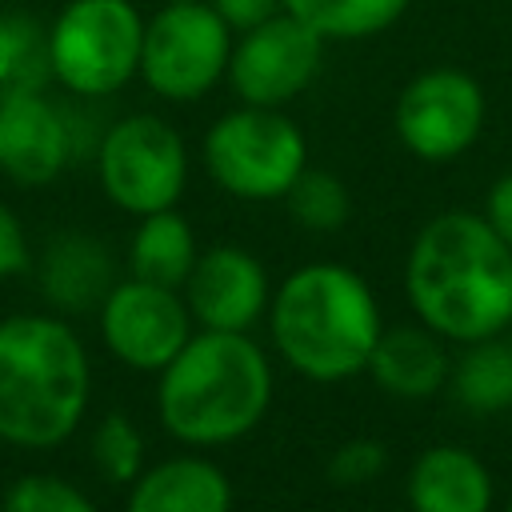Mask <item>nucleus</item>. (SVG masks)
<instances>
[{
  "instance_id": "1",
  "label": "nucleus",
  "mask_w": 512,
  "mask_h": 512,
  "mask_svg": "<svg viewBox=\"0 0 512 512\" xmlns=\"http://www.w3.org/2000/svg\"><path fill=\"white\" fill-rule=\"evenodd\" d=\"M404 292L420 324L472 344L512 324V248L480 212L432 216L408 252Z\"/></svg>"
},
{
  "instance_id": "2",
  "label": "nucleus",
  "mask_w": 512,
  "mask_h": 512,
  "mask_svg": "<svg viewBox=\"0 0 512 512\" xmlns=\"http://www.w3.org/2000/svg\"><path fill=\"white\" fill-rule=\"evenodd\" d=\"M272 400V368L248 332H192L160 368L156 412L168 436L216 448L248 436Z\"/></svg>"
},
{
  "instance_id": "3",
  "label": "nucleus",
  "mask_w": 512,
  "mask_h": 512,
  "mask_svg": "<svg viewBox=\"0 0 512 512\" xmlns=\"http://www.w3.org/2000/svg\"><path fill=\"white\" fill-rule=\"evenodd\" d=\"M92 396V364L68 320L20 312L0 320V440L12 448L64 444Z\"/></svg>"
},
{
  "instance_id": "4",
  "label": "nucleus",
  "mask_w": 512,
  "mask_h": 512,
  "mask_svg": "<svg viewBox=\"0 0 512 512\" xmlns=\"http://www.w3.org/2000/svg\"><path fill=\"white\" fill-rule=\"evenodd\" d=\"M268 328L276 352L316 384L364 372L384 332L368 280L344 264L296 268L272 292Z\"/></svg>"
},
{
  "instance_id": "5",
  "label": "nucleus",
  "mask_w": 512,
  "mask_h": 512,
  "mask_svg": "<svg viewBox=\"0 0 512 512\" xmlns=\"http://www.w3.org/2000/svg\"><path fill=\"white\" fill-rule=\"evenodd\" d=\"M204 164L236 200H284L308 168V144L284 112L244 104L208 128Z\"/></svg>"
},
{
  "instance_id": "6",
  "label": "nucleus",
  "mask_w": 512,
  "mask_h": 512,
  "mask_svg": "<svg viewBox=\"0 0 512 512\" xmlns=\"http://www.w3.org/2000/svg\"><path fill=\"white\" fill-rule=\"evenodd\" d=\"M144 20L128 0H72L48 28L52 76L76 96H112L140 72Z\"/></svg>"
},
{
  "instance_id": "7",
  "label": "nucleus",
  "mask_w": 512,
  "mask_h": 512,
  "mask_svg": "<svg viewBox=\"0 0 512 512\" xmlns=\"http://www.w3.org/2000/svg\"><path fill=\"white\" fill-rule=\"evenodd\" d=\"M96 172L104 196L132 212L148 216L160 208H176L188 180V152L180 132L148 112L116 120L96 148Z\"/></svg>"
},
{
  "instance_id": "8",
  "label": "nucleus",
  "mask_w": 512,
  "mask_h": 512,
  "mask_svg": "<svg viewBox=\"0 0 512 512\" xmlns=\"http://www.w3.org/2000/svg\"><path fill=\"white\" fill-rule=\"evenodd\" d=\"M232 28L212 4L168 0L144 24L140 76L164 100H200L224 72L232 56Z\"/></svg>"
},
{
  "instance_id": "9",
  "label": "nucleus",
  "mask_w": 512,
  "mask_h": 512,
  "mask_svg": "<svg viewBox=\"0 0 512 512\" xmlns=\"http://www.w3.org/2000/svg\"><path fill=\"white\" fill-rule=\"evenodd\" d=\"M320 60H324V36L288 8H280L276 16L248 28L240 44H232L228 80L244 104L280 108L316 80Z\"/></svg>"
},
{
  "instance_id": "10",
  "label": "nucleus",
  "mask_w": 512,
  "mask_h": 512,
  "mask_svg": "<svg viewBox=\"0 0 512 512\" xmlns=\"http://www.w3.org/2000/svg\"><path fill=\"white\" fill-rule=\"evenodd\" d=\"M484 128V92L460 68H428L412 76L396 100V136L400 144L428 160H456L476 144Z\"/></svg>"
},
{
  "instance_id": "11",
  "label": "nucleus",
  "mask_w": 512,
  "mask_h": 512,
  "mask_svg": "<svg viewBox=\"0 0 512 512\" xmlns=\"http://www.w3.org/2000/svg\"><path fill=\"white\" fill-rule=\"evenodd\" d=\"M100 336L120 364L136 372H160L188 344L192 312L176 288L128 276L100 300Z\"/></svg>"
},
{
  "instance_id": "12",
  "label": "nucleus",
  "mask_w": 512,
  "mask_h": 512,
  "mask_svg": "<svg viewBox=\"0 0 512 512\" xmlns=\"http://www.w3.org/2000/svg\"><path fill=\"white\" fill-rule=\"evenodd\" d=\"M184 304L200 328L248 332L272 304L264 264L240 244H216L196 256L184 280Z\"/></svg>"
},
{
  "instance_id": "13",
  "label": "nucleus",
  "mask_w": 512,
  "mask_h": 512,
  "mask_svg": "<svg viewBox=\"0 0 512 512\" xmlns=\"http://www.w3.org/2000/svg\"><path fill=\"white\" fill-rule=\"evenodd\" d=\"M72 120L44 92L0 100V172L24 188L56 180L72 160Z\"/></svg>"
},
{
  "instance_id": "14",
  "label": "nucleus",
  "mask_w": 512,
  "mask_h": 512,
  "mask_svg": "<svg viewBox=\"0 0 512 512\" xmlns=\"http://www.w3.org/2000/svg\"><path fill=\"white\" fill-rule=\"evenodd\" d=\"M492 472L456 444H432L408 472L412 512H492Z\"/></svg>"
},
{
  "instance_id": "15",
  "label": "nucleus",
  "mask_w": 512,
  "mask_h": 512,
  "mask_svg": "<svg viewBox=\"0 0 512 512\" xmlns=\"http://www.w3.org/2000/svg\"><path fill=\"white\" fill-rule=\"evenodd\" d=\"M128 512H232V484L204 456H168L128 484Z\"/></svg>"
},
{
  "instance_id": "16",
  "label": "nucleus",
  "mask_w": 512,
  "mask_h": 512,
  "mask_svg": "<svg viewBox=\"0 0 512 512\" xmlns=\"http://www.w3.org/2000/svg\"><path fill=\"white\" fill-rule=\"evenodd\" d=\"M444 336H436L428 324L412 328H384L372 356H368V372L372 380L392 392V396H404V400H424V396H436L444 384H448V352L440 344Z\"/></svg>"
},
{
  "instance_id": "17",
  "label": "nucleus",
  "mask_w": 512,
  "mask_h": 512,
  "mask_svg": "<svg viewBox=\"0 0 512 512\" xmlns=\"http://www.w3.org/2000/svg\"><path fill=\"white\" fill-rule=\"evenodd\" d=\"M112 284H116L112 280V260H108V248L100 240L68 232V236H56L44 248L40 288L56 308H64V312L92 308L108 296Z\"/></svg>"
},
{
  "instance_id": "18",
  "label": "nucleus",
  "mask_w": 512,
  "mask_h": 512,
  "mask_svg": "<svg viewBox=\"0 0 512 512\" xmlns=\"http://www.w3.org/2000/svg\"><path fill=\"white\" fill-rule=\"evenodd\" d=\"M196 236L192 224L176 208H160L140 216L132 244H128V268L132 276L164 288H184L192 264H196Z\"/></svg>"
},
{
  "instance_id": "19",
  "label": "nucleus",
  "mask_w": 512,
  "mask_h": 512,
  "mask_svg": "<svg viewBox=\"0 0 512 512\" xmlns=\"http://www.w3.org/2000/svg\"><path fill=\"white\" fill-rule=\"evenodd\" d=\"M448 384L456 400L476 416L512 408V344H504L500 336L464 344L460 360L448 372Z\"/></svg>"
},
{
  "instance_id": "20",
  "label": "nucleus",
  "mask_w": 512,
  "mask_h": 512,
  "mask_svg": "<svg viewBox=\"0 0 512 512\" xmlns=\"http://www.w3.org/2000/svg\"><path fill=\"white\" fill-rule=\"evenodd\" d=\"M48 76V32L24 12H0V100L44 92Z\"/></svg>"
},
{
  "instance_id": "21",
  "label": "nucleus",
  "mask_w": 512,
  "mask_h": 512,
  "mask_svg": "<svg viewBox=\"0 0 512 512\" xmlns=\"http://www.w3.org/2000/svg\"><path fill=\"white\" fill-rule=\"evenodd\" d=\"M412 0H284L292 16L316 28L324 40H360L376 36L404 16Z\"/></svg>"
},
{
  "instance_id": "22",
  "label": "nucleus",
  "mask_w": 512,
  "mask_h": 512,
  "mask_svg": "<svg viewBox=\"0 0 512 512\" xmlns=\"http://www.w3.org/2000/svg\"><path fill=\"white\" fill-rule=\"evenodd\" d=\"M284 200H288V212L296 216V224L308 232H336L352 212V200H348V188L340 184V176L320 172V168H304Z\"/></svg>"
},
{
  "instance_id": "23",
  "label": "nucleus",
  "mask_w": 512,
  "mask_h": 512,
  "mask_svg": "<svg viewBox=\"0 0 512 512\" xmlns=\"http://www.w3.org/2000/svg\"><path fill=\"white\" fill-rule=\"evenodd\" d=\"M92 464L108 484H132L144 472V436L124 412H108L92 428Z\"/></svg>"
},
{
  "instance_id": "24",
  "label": "nucleus",
  "mask_w": 512,
  "mask_h": 512,
  "mask_svg": "<svg viewBox=\"0 0 512 512\" xmlns=\"http://www.w3.org/2000/svg\"><path fill=\"white\" fill-rule=\"evenodd\" d=\"M0 512H100L88 492L52 472H28L0 496Z\"/></svg>"
},
{
  "instance_id": "25",
  "label": "nucleus",
  "mask_w": 512,
  "mask_h": 512,
  "mask_svg": "<svg viewBox=\"0 0 512 512\" xmlns=\"http://www.w3.org/2000/svg\"><path fill=\"white\" fill-rule=\"evenodd\" d=\"M384 464H388L384 444L372 440V436H356V440H344V444L332 452V460H328V480H332L336 488H360V484L376 480Z\"/></svg>"
},
{
  "instance_id": "26",
  "label": "nucleus",
  "mask_w": 512,
  "mask_h": 512,
  "mask_svg": "<svg viewBox=\"0 0 512 512\" xmlns=\"http://www.w3.org/2000/svg\"><path fill=\"white\" fill-rule=\"evenodd\" d=\"M28 264L32 256H28V236L20 228V216L0 200V280L24 272Z\"/></svg>"
},
{
  "instance_id": "27",
  "label": "nucleus",
  "mask_w": 512,
  "mask_h": 512,
  "mask_svg": "<svg viewBox=\"0 0 512 512\" xmlns=\"http://www.w3.org/2000/svg\"><path fill=\"white\" fill-rule=\"evenodd\" d=\"M212 8L224 16L228 28L248 32V28H256L260 20L276 16V12L284 8V0H212Z\"/></svg>"
},
{
  "instance_id": "28",
  "label": "nucleus",
  "mask_w": 512,
  "mask_h": 512,
  "mask_svg": "<svg viewBox=\"0 0 512 512\" xmlns=\"http://www.w3.org/2000/svg\"><path fill=\"white\" fill-rule=\"evenodd\" d=\"M488 224L504 236V244L512 248V172H504L492 188H488V204H484Z\"/></svg>"
},
{
  "instance_id": "29",
  "label": "nucleus",
  "mask_w": 512,
  "mask_h": 512,
  "mask_svg": "<svg viewBox=\"0 0 512 512\" xmlns=\"http://www.w3.org/2000/svg\"><path fill=\"white\" fill-rule=\"evenodd\" d=\"M504 512H512V504H508V508H504Z\"/></svg>"
},
{
  "instance_id": "30",
  "label": "nucleus",
  "mask_w": 512,
  "mask_h": 512,
  "mask_svg": "<svg viewBox=\"0 0 512 512\" xmlns=\"http://www.w3.org/2000/svg\"><path fill=\"white\" fill-rule=\"evenodd\" d=\"M0 320H4V316H0Z\"/></svg>"
}]
</instances>
